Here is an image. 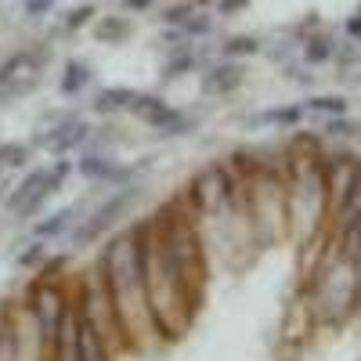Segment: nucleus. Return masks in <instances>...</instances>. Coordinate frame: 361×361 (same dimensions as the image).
<instances>
[{
	"label": "nucleus",
	"instance_id": "3",
	"mask_svg": "<svg viewBox=\"0 0 361 361\" xmlns=\"http://www.w3.org/2000/svg\"><path fill=\"white\" fill-rule=\"evenodd\" d=\"M73 300L76 296H69V289L58 282L54 275H37V282L29 286L25 311H29V318H33V325H37V336H40L44 354L51 350V340L58 333V325H62V318L73 311Z\"/></svg>",
	"mask_w": 361,
	"mask_h": 361
},
{
	"label": "nucleus",
	"instance_id": "4",
	"mask_svg": "<svg viewBox=\"0 0 361 361\" xmlns=\"http://www.w3.org/2000/svg\"><path fill=\"white\" fill-rule=\"evenodd\" d=\"M69 173H73V163H69V159H58V163H51V166H33V170H29L18 185H15V192L4 199L8 214H15V217H33L37 209L66 185Z\"/></svg>",
	"mask_w": 361,
	"mask_h": 361
},
{
	"label": "nucleus",
	"instance_id": "25",
	"mask_svg": "<svg viewBox=\"0 0 361 361\" xmlns=\"http://www.w3.org/2000/svg\"><path fill=\"white\" fill-rule=\"evenodd\" d=\"M90 15H94V4H80V8H73L69 18H66V29H80L83 22H90Z\"/></svg>",
	"mask_w": 361,
	"mask_h": 361
},
{
	"label": "nucleus",
	"instance_id": "26",
	"mask_svg": "<svg viewBox=\"0 0 361 361\" xmlns=\"http://www.w3.org/2000/svg\"><path fill=\"white\" fill-rule=\"evenodd\" d=\"M188 15H192V4H173V8H166L163 22H166V25H180Z\"/></svg>",
	"mask_w": 361,
	"mask_h": 361
},
{
	"label": "nucleus",
	"instance_id": "9",
	"mask_svg": "<svg viewBox=\"0 0 361 361\" xmlns=\"http://www.w3.org/2000/svg\"><path fill=\"white\" fill-rule=\"evenodd\" d=\"M73 329H76V361H109V340L80 300H73Z\"/></svg>",
	"mask_w": 361,
	"mask_h": 361
},
{
	"label": "nucleus",
	"instance_id": "30",
	"mask_svg": "<svg viewBox=\"0 0 361 361\" xmlns=\"http://www.w3.org/2000/svg\"><path fill=\"white\" fill-rule=\"evenodd\" d=\"M350 33H361V18H354V22H350Z\"/></svg>",
	"mask_w": 361,
	"mask_h": 361
},
{
	"label": "nucleus",
	"instance_id": "8",
	"mask_svg": "<svg viewBox=\"0 0 361 361\" xmlns=\"http://www.w3.org/2000/svg\"><path fill=\"white\" fill-rule=\"evenodd\" d=\"M44 51H15L4 66H0V98H22L29 94L40 76H44Z\"/></svg>",
	"mask_w": 361,
	"mask_h": 361
},
{
	"label": "nucleus",
	"instance_id": "2",
	"mask_svg": "<svg viewBox=\"0 0 361 361\" xmlns=\"http://www.w3.org/2000/svg\"><path fill=\"white\" fill-rule=\"evenodd\" d=\"M98 282L112 307L116 340L137 350V336L152 329V300H148V221H137L109 238L98 257ZM156 333V329H152Z\"/></svg>",
	"mask_w": 361,
	"mask_h": 361
},
{
	"label": "nucleus",
	"instance_id": "23",
	"mask_svg": "<svg viewBox=\"0 0 361 361\" xmlns=\"http://www.w3.org/2000/svg\"><path fill=\"white\" fill-rule=\"evenodd\" d=\"M329 54H333V44H329L325 37H314V40L307 44V62H325Z\"/></svg>",
	"mask_w": 361,
	"mask_h": 361
},
{
	"label": "nucleus",
	"instance_id": "10",
	"mask_svg": "<svg viewBox=\"0 0 361 361\" xmlns=\"http://www.w3.org/2000/svg\"><path fill=\"white\" fill-rule=\"evenodd\" d=\"M87 137H90V123L87 119L69 116V119H62V123H54L51 130H44L33 145L47 148L51 156H69V152H76L80 145H87Z\"/></svg>",
	"mask_w": 361,
	"mask_h": 361
},
{
	"label": "nucleus",
	"instance_id": "18",
	"mask_svg": "<svg viewBox=\"0 0 361 361\" xmlns=\"http://www.w3.org/2000/svg\"><path fill=\"white\" fill-rule=\"evenodd\" d=\"M300 116H304V109H296V105H289V109H267V112H260V116H257V123L293 127V123H300Z\"/></svg>",
	"mask_w": 361,
	"mask_h": 361
},
{
	"label": "nucleus",
	"instance_id": "7",
	"mask_svg": "<svg viewBox=\"0 0 361 361\" xmlns=\"http://www.w3.org/2000/svg\"><path fill=\"white\" fill-rule=\"evenodd\" d=\"M127 112L137 116L145 127L166 134V137H185V134L192 130V119L180 112V109H173L170 102H163L159 94H141V90H137V98L130 102Z\"/></svg>",
	"mask_w": 361,
	"mask_h": 361
},
{
	"label": "nucleus",
	"instance_id": "1",
	"mask_svg": "<svg viewBox=\"0 0 361 361\" xmlns=\"http://www.w3.org/2000/svg\"><path fill=\"white\" fill-rule=\"evenodd\" d=\"M202 293V246L188 209L166 202L148 217V300L152 329L166 340H180Z\"/></svg>",
	"mask_w": 361,
	"mask_h": 361
},
{
	"label": "nucleus",
	"instance_id": "27",
	"mask_svg": "<svg viewBox=\"0 0 361 361\" xmlns=\"http://www.w3.org/2000/svg\"><path fill=\"white\" fill-rule=\"evenodd\" d=\"M25 4V15H47L54 8V0H22Z\"/></svg>",
	"mask_w": 361,
	"mask_h": 361
},
{
	"label": "nucleus",
	"instance_id": "6",
	"mask_svg": "<svg viewBox=\"0 0 361 361\" xmlns=\"http://www.w3.org/2000/svg\"><path fill=\"white\" fill-rule=\"evenodd\" d=\"M231 202H235V185H231L224 163H209L192 177L188 206H192L195 217H221Z\"/></svg>",
	"mask_w": 361,
	"mask_h": 361
},
{
	"label": "nucleus",
	"instance_id": "16",
	"mask_svg": "<svg viewBox=\"0 0 361 361\" xmlns=\"http://www.w3.org/2000/svg\"><path fill=\"white\" fill-rule=\"evenodd\" d=\"M90 66L87 62H80V58H73V62H66V69H62V80H58V90H62L66 98H73V94H80V90L90 83Z\"/></svg>",
	"mask_w": 361,
	"mask_h": 361
},
{
	"label": "nucleus",
	"instance_id": "14",
	"mask_svg": "<svg viewBox=\"0 0 361 361\" xmlns=\"http://www.w3.org/2000/svg\"><path fill=\"white\" fill-rule=\"evenodd\" d=\"M134 98H137L134 87H105V90H98V94H94L90 109H94L98 116H116V112H127Z\"/></svg>",
	"mask_w": 361,
	"mask_h": 361
},
{
	"label": "nucleus",
	"instance_id": "21",
	"mask_svg": "<svg viewBox=\"0 0 361 361\" xmlns=\"http://www.w3.org/2000/svg\"><path fill=\"white\" fill-rule=\"evenodd\" d=\"M0 361H22L18 336L11 333V329H0Z\"/></svg>",
	"mask_w": 361,
	"mask_h": 361
},
{
	"label": "nucleus",
	"instance_id": "20",
	"mask_svg": "<svg viewBox=\"0 0 361 361\" xmlns=\"http://www.w3.org/2000/svg\"><path fill=\"white\" fill-rule=\"evenodd\" d=\"M47 260V250H44V238H37L33 246H25L22 253H18V267H40Z\"/></svg>",
	"mask_w": 361,
	"mask_h": 361
},
{
	"label": "nucleus",
	"instance_id": "17",
	"mask_svg": "<svg viewBox=\"0 0 361 361\" xmlns=\"http://www.w3.org/2000/svg\"><path fill=\"white\" fill-rule=\"evenodd\" d=\"M29 159H33L29 141H4V145H0V170H18Z\"/></svg>",
	"mask_w": 361,
	"mask_h": 361
},
{
	"label": "nucleus",
	"instance_id": "19",
	"mask_svg": "<svg viewBox=\"0 0 361 361\" xmlns=\"http://www.w3.org/2000/svg\"><path fill=\"white\" fill-rule=\"evenodd\" d=\"M192 66H195L192 51H188V47H180V54H173L170 62L163 66V80H177V76H185V73H188Z\"/></svg>",
	"mask_w": 361,
	"mask_h": 361
},
{
	"label": "nucleus",
	"instance_id": "31",
	"mask_svg": "<svg viewBox=\"0 0 361 361\" xmlns=\"http://www.w3.org/2000/svg\"><path fill=\"white\" fill-rule=\"evenodd\" d=\"M195 4H209V0H195Z\"/></svg>",
	"mask_w": 361,
	"mask_h": 361
},
{
	"label": "nucleus",
	"instance_id": "15",
	"mask_svg": "<svg viewBox=\"0 0 361 361\" xmlns=\"http://www.w3.org/2000/svg\"><path fill=\"white\" fill-rule=\"evenodd\" d=\"M130 33H134L130 18H119V15H105L94 25V40L98 44H123V40H130Z\"/></svg>",
	"mask_w": 361,
	"mask_h": 361
},
{
	"label": "nucleus",
	"instance_id": "24",
	"mask_svg": "<svg viewBox=\"0 0 361 361\" xmlns=\"http://www.w3.org/2000/svg\"><path fill=\"white\" fill-rule=\"evenodd\" d=\"M307 109H314V112H333V116H340V112L347 109V102H343V98H314V102H307Z\"/></svg>",
	"mask_w": 361,
	"mask_h": 361
},
{
	"label": "nucleus",
	"instance_id": "12",
	"mask_svg": "<svg viewBox=\"0 0 361 361\" xmlns=\"http://www.w3.org/2000/svg\"><path fill=\"white\" fill-rule=\"evenodd\" d=\"M80 209H83V202L66 206V209H54L51 217H44V221L33 224V235H37V238H62V235H69V231L80 224Z\"/></svg>",
	"mask_w": 361,
	"mask_h": 361
},
{
	"label": "nucleus",
	"instance_id": "13",
	"mask_svg": "<svg viewBox=\"0 0 361 361\" xmlns=\"http://www.w3.org/2000/svg\"><path fill=\"white\" fill-rule=\"evenodd\" d=\"M238 83H243V66L224 62V66L206 69V76H202V94H231Z\"/></svg>",
	"mask_w": 361,
	"mask_h": 361
},
{
	"label": "nucleus",
	"instance_id": "5",
	"mask_svg": "<svg viewBox=\"0 0 361 361\" xmlns=\"http://www.w3.org/2000/svg\"><path fill=\"white\" fill-rule=\"evenodd\" d=\"M137 199H141V188H137V185H119V192H112L102 206H94V214L83 217V221L69 231V235H73V246H76V250L94 246L98 238H105L119 221L130 214V206H134Z\"/></svg>",
	"mask_w": 361,
	"mask_h": 361
},
{
	"label": "nucleus",
	"instance_id": "29",
	"mask_svg": "<svg viewBox=\"0 0 361 361\" xmlns=\"http://www.w3.org/2000/svg\"><path fill=\"white\" fill-rule=\"evenodd\" d=\"M152 0H127V8H148Z\"/></svg>",
	"mask_w": 361,
	"mask_h": 361
},
{
	"label": "nucleus",
	"instance_id": "22",
	"mask_svg": "<svg viewBox=\"0 0 361 361\" xmlns=\"http://www.w3.org/2000/svg\"><path fill=\"white\" fill-rule=\"evenodd\" d=\"M257 47H260V44H257L253 37H231V40L224 44V54H228V58H235V54H253Z\"/></svg>",
	"mask_w": 361,
	"mask_h": 361
},
{
	"label": "nucleus",
	"instance_id": "28",
	"mask_svg": "<svg viewBox=\"0 0 361 361\" xmlns=\"http://www.w3.org/2000/svg\"><path fill=\"white\" fill-rule=\"evenodd\" d=\"M243 4H246V0H224L221 11H235V8H243Z\"/></svg>",
	"mask_w": 361,
	"mask_h": 361
},
{
	"label": "nucleus",
	"instance_id": "11",
	"mask_svg": "<svg viewBox=\"0 0 361 361\" xmlns=\"http://www.w3.org/2000/svg\"><path fill=\"white\" fill-rule=\"evenodd\" d=\"M76 170H80L87 180H94V185H134V173H137V166H123L119 159H109V156H102V152L80 156Z\"/></svg>",
	"mask_w": 361,
	"mask_h": 361
}]
</instances>
